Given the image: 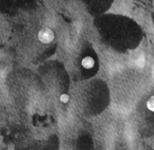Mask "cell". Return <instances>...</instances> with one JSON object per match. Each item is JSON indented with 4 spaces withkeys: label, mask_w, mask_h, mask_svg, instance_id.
Returning a JSON list of instances; mask_svg holds the SVG:
<instances>
[{
    "label": "cell",
    "mask_w": 154,
    "mask_h": 150,
    "mask_svg": "<svg viewBox=\"0 0 154 150\" xmlns=\"http://www.w3.org/2000/svg\"><path fill=\"white\" fill-rule=\"evenodd\" d=\"M54 38V34L53 31L48 28L41 29L38 33V39L41 43L45 44L52 42Z\"/></svg>",
    "instance_id": "obj_1"
},
{
    "label": "cell",
    "mask_w": 154,
    "mask_h": 150,
    "mask_svg": "<svg viewBox=\"0 0 154 150\" xmlns=\"http://www.w3.org/2000/svg\"><path fill=\"white\" fill-rule=\"evenodd\" d=\"M95 64L94 59L90 56H86L82 61V65L85 69H91L93 68Z\"/></svg>",
    "instance_id": "obj_2"
},
{
    "label": "cell",
    "mask_w": 154,
    "mask_h": 150,
    "mask_svg": "<svg viewBox=\"0 0 154 150\" xmlns=\"http://www.w3.org/2000/svg\"><path fill=\"white\" fill-rule=\"evenodd\" d=\"M147 108L152 112H154V95L151 96L150 99L147 101Z\"/></svg>",
    "instance_id": "obj_3"
},
{
    "label": "cell",
    "mask_w": 154,
    "mask_h": 150,
    "mask_svg": "<svg viewBox=\"0 0 154 150\" xmlns=\"http://www.w3.org/2000/svg\"><path fill=\"white\" fill-rule=\"evenodd\" d=\"M60 100L64 103H68V100H69V96L66 94H62L61 97H60Z\"/></svg>",
    "instance_id": "obj_4"
}]
</instances>
